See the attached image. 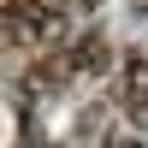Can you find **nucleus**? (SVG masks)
Wrapping results in <instances>:
<instances>
[{"mask_svg":"<svg viewBox=\"0 0 148 148\" xmlns=\"http://www.w3.org/2000/svg\"><path fill=\"white\" fill-rule=\"evenodd\" d=\"M71 71H77V77H95V71H107V42H101V36H83V42H77V53H71Z\"/></svg>","mask_w":148,"mask_h":148,"instance_id":"3","label":"nucleus"},{"mask_svg":"<svg viewBox=\"0 0 148 148\" xmlns=\"http://www.w3.org/2000/svg\"><path fill=\"white\" fill-rule=\"evenodd\" d=\"M0 30H6L12 42H42V36H53L59 30L53 0H6V6H0Z\"/></svg>","mask_w":148,"mask_h":148,"instance_id":"1","label":"nucleus"},{"mask_svg":"<svg viewBox=\"0 0 148 148\" xmlns=\"http://www.w3.org/2000/svg\"><path fill=\"white\" fill-rule=\"evenodd\" d=\"M125 107H130V119L148 130V59L142 53H130V65H125Z\"/></svg>","mask_w":148,"mask_h":148,"instance_id":"2","label":"nucleus"},{"mask_svg":"<svg viewBox=\"0 0 148 148\" xmlns=\"http://www.w3.org/2000/svg\"><path fill=\"white\" fill-rule=\"evenodd\" d=\"M77 6H101V0H77Z\"/></svg>","mask_w":148,"mask_h":148,"instance_id":"4","label":"nucleus"}]
</instances>
